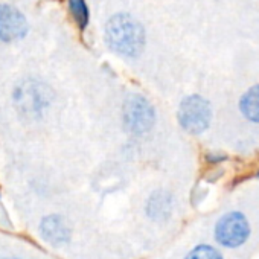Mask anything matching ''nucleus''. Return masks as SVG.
<instances>
[{
  "mask_svg": "<svg viewBox=\"0 0 259 259\" xmlns=\"http://www.w3.org/2000/svg\"><path fill=\"white\" fill-rule=\"evenodd\" d=\"M107 46L123 57L135 58L145 46V29L130 14H116L105 25Z\"/></svg>",
  "mask_w": 259,
  "mask_h": 259,
  "instance_id": "obj_1",
  "label": "nucleus"
},
{
  "mask_svg": "<svg viewBox=\"0 0 259 259\" xmlns=\"http://www.w3.org/2000/svg\"><path fill=\"white\" fill-rule=\"evenodd\" d=\"M212 119L210 104L200 95L185 98L179 107V122L189 135H201L209 128Z\"/></svg>",
  "mask_w": 259,
  "mask_h": 259,
  "instance_id": "obj_2",
  "label": "nucleus"
},
{
  "mask_svg": "<svg viewBox=\"0 0 259 259\" xmlns=\"http://www.w3.org/2000/svg\"><path fill=\"white\" fill-rule=\"evenodd\" d=\"M123 123L132 135H145L154 126L156 111L141 95H130L123 102Z\"/></svg>",
  "mask_w": 259,
  "mask_h": 259,
  "instance_id": "obj_3",
  "label": "nucleus"
},
{
  "mask_svg": "<svg viewBox=\"0 0 259 259\" xmlns=\"http://www.w3.org/2000/svg\"><path fill=\"white\" fill-rule=\"evenodd\" d=\"M250 235V226L247 218L241 212H229L223 215L215 226V239L218 244L227 248H236L242 245Z\"/></svg>",
  "mask_w": 259,
  "mask_h": 259,
  "instance_id": "obj_4",
  "label": "nucleus"
},
{
  "mask_svg": "<svg viewBox=\"0 0 259 259\" xmlns=\"http://www.w3.org/2000/svg\"><path fill=\"white\" fill-rule=\"evenodd\" d=\"M28 34L25 16L11 5H0V40L13 41Z\"/></svg>",
  "mask_w": 259,
  "mask_h": 259,
  "instance_id": "obj_5",
  "label": "nucleus"
},
{
  "mask_svg": "<svg viewBox=\"0 0 259 259\" xmlns=\"http://www.w3.org/2000/svg\"><path fill=\"white\" fill-rule=\"evenodd\" d=\"M43 238L54 244V245H61L66 244L70 239V230L66 224V221L60 215H49L41 221L40 226Z\"/></svg>",
  "mask_w": 259,
  "mask_h": 259,
  "instance_id": "obj_6",
  "label": "nucleus"
},
{
  "mask_svg": "<svg viewBox=\"0 0 259 259\" xmlns=\"http://www.w3.org/2000/svg\"><path fill=\"white\" fill-rule=\"evenodd\" d=\"M239 110L245 119L259 123V84L253 85L242 95L239 101Z\"/></svg>",
  "mask_w": 259,
  "mask_h": 259,
  "instance_id": "obj_7",
  "label": "nucleus"
},
{
  "mask_svg": "<svg viewBox=\"0 0 259 259\" xmlns=\"http://www.w3.org/2000/svg\"><path fill=\"white\" fill-rule=\"evenodd\" d=\"M69 11L78 28L84 31L89 26V20H90V11L85 0H69Z\"/></svg>",
  "mask_w": 259,
  "mask_h": 259,
  "instance_id": "obj_8",
  "label": "nucleus"
},
{
  "mask_svg": "<svg viewBox=\"0 0 259 259\" xmlns=\"http://www.w3.org/2000/svg\"><path fill=\"white\" fill-rule=\"evenodd\" d=\"M169 207H171L169 197L163 192H157L156 195H153L150 203H148V212L151 217L166 215L169 212Z\"/></svg>",
  "mask_w": 259,
  "mask_h": 259,
  "instance_id": "obj_9",
  "label": "nucleus"
},
{
  "mask_svg": "<svg viewBox=\"0 0 259 259\" xmlns=\"http://www.w3.org/2000/svg\"><path fill=\"white\" fill-rule=\"evenodd\" d=\"M186 259H223V256L213 247L201 244V245H197L195 248H192L188 253Z\"/></svg>",
  "mask_w": 259,
  "mask_h": 259,
  "instance_id": "obj_10",
  "label": "nucleus"
},
{
  "mask_svg": "<svg viewBox=\"0 0 259 259\" xmlns=\"http://www.w3.org/2000/svg\"><path fill=\"white\" fill-rule=\"evenodd\" d=\"M206 159H207V162H209V163H218V162L226 160V156H212V154H209Z\"/></svg>",
  "mask_w": 259,
  "mask_h": 259,
  "instance_id": "obj_11",
  "label": "nucleus"
},
{
  "mask_svg": "<svg viewBox=\"0 0 259 259\" xmlns=\"http://www.w3.org/2000/svg\"><path fill=\"white\" fill-rule=\"evenodd\" d=\"M5 259H17V257H5Z\"/></svg>",
  "mask_w": 259,
  "mask_h": 259,
  "instance_id": "obj_12",
  "label": "nucleus"
},
{
  "mask_svg": "<svg viewBox=\"0 0 259 259\" xmlns=\"http://www.w3.org/2000/svg\"><path fill=\"white\" fill-rule=\"evenodd\" d=\"M257 177H259V172H257Z\"/></svg>",
  "mask_w": 259,
  "mask_h": 259,
  "instance_id": "obj_13",
  "label": "nucleus"
}]
</instances>
